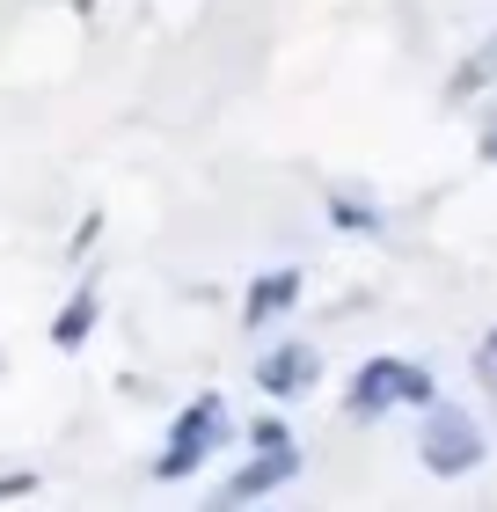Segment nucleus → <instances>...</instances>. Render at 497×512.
<instances>
[{"instance_id": "f257e3e1", "label": "nucleus", "mask_w": 497, "mask_h": 512, "mask_svg": "<svg viewBox=\"0 0 497 512\" xmlns=\"http://www.w3.org/2000/svg\"><path fill=\"white\" fill-rule=\"evenodd\" d=\"M220 439H227V410H220V395H198V403L176 417V432H169V454L154 461V476H161V483H183V476H191V469H198V461H205L212 447H220Z\"/></svg>"}, {"instance_id": "f03ea898", "label": "nucleus", "mask_w": 497, "mask_h": 512, "mask_svg": "<svg viewBox=\"0 0 497 512\" xmlns=\"http://www.w3.org/2000/svg\"><path fill=\"white\" fill-rule=\"evenodd\" d=\"M395 403H432V381H424L417 366H402V359L359 366V381H351V410L373 417V410H395Z\"/></svg>"}, {"instance_id": "7ed1b4c3", "label": "nucleus", "mask_w": 497, "mask_h": 512, "mask_svg": "<svg viewBox=\"0 0 497 512\" xmlns=\"http://www.w3.org/2000/svg\"><path fill=\"white\" fill-rule=\"evenodd\" d=\"M476 461H483L476 425H468L461 410H432V425H424V469L432 476H461V469H476Z\"/></svg>"}, {"instance_id": "20e7f679", "label": "nucleus", "mask_w": 497, "mask_h": 512, "mask_svg": "<svg viewBox=\"0 0 497 512\" xmlns=\"http://www.w3.org/2000/svg\"><path fill=\"white\" fill-rule=\"evenodd\" d=\"M96 308H103L96 278H81V286H74V300H66V308H59V322H52V344H59V352L88 344V330H96Z\"/></svg>"}, {"instance_id": "39448f33", "label": "nucleus", "mask_w": 497, "mask_h": 512, "mask_svg": "<svg viewBox=\"0 0 497 512\" xmlns=\"http://www.w3.org/2000/svg\"><path fill=\"white\" fill-rule=\"evenodd\" d=\"M256 381H264V395H300L307 381H315V352L286 344V352H271L264 366H256Z\"/></svg>"}, {"instance_id": "423d86ee", "label": "nucleus", "mask_w": 497, "mask_h": 512, "mask_svg": "<svg viewBox=\"0 0 497 512\" xmlns=\"http://www.w3.org/2000/svg\"><path fill=\"white\" fill-rule=\"evenodd\" d=\"M300 300V271H264L256 278V293H249V330H264L271 315H286Z\"/></svg>"}, {"instance_id": "0eeeda50", "label": "nucleus", "mask_w": 497, "mask_h": 512, "mask_svg": "<svg viewBox=\"0 0 497 512\" xmlns=\"http://www.w3.org/2000/svg\"><path fill=\"white\" fill-rule=\"evenodd\" d=\"M293 469H300L293 447H264V461H256V469H242V476L227 483V498H256V491H271V483H286Z\"/></svg>"}, {"instance_id": "6e6552de", "label": "nucleus", "mask_w": 497, "mask_h": 512, "mask_svg": "<svg viewBox=\"0 0 497 512\" xmlns=\"http://www.w3.org/2000/svg\"><path fill=\"white\" fill-rule=\"evenodd\" d=\"M490 74H497V37H490L483 52H476V59H468L461 74H454V96H461V88H476V81H490Z\"/></svg>"}, {"instance_id": "1a4fd4ad", "label": "nucleus", "mask_w": 497, "mask_h": 512, "mask_svg": "<svg viewBox=\"0 0 497 512\" xmlns=\"http://www.w3.org/2000/svg\"><path fill=\"white\" fill-rule=\"evenodd\" d=\"M256 447H293V432H286V417H256Z\"/></svg>"}, {"instance_id": "9d476101", "label": "nucleus", "mask_w": 497, "mask_h": 512, "mask_svg": "<svg viewBox=\"0 0 497 512\" xmlns=\"http://www.w3.org/2000/svg\"><path fill=\"white\" fill-rule=\"evenodd\" d=\"M483 381L497 388V330H490V344H483Z\"/></svg>"}, {"instance_id": "9b49d317", "label": "nucleus", "mask_w": 497, "mask_h": 512, "mask_svg": "<svg viewBox=\"0 0 497 512\" xmlns=\"http://www.w3.org/2000/svg\"><path fill=\"white\" fill-rule=\"evenodd\" d=\"M30 483H37V476H0V498H22Z\"/></svg>"}, {"instance_id": "f8f14e48", "label": "nucleus", "mask_w": 497, "mask_h": 512, "mask_svg": "<svg viewBox=\"0 0 497 512\" xmlns=\"http://www.w3.org/2000/svg\"><path fill=\"white\" fill-rule=\"evenodd\" d=\"M490 154H497V147H490Z\"/></svg>"}]
</instances>
